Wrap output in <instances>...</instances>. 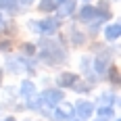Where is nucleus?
Masks as SVG:
<instances>
[{"label":"nucleus","instance_id":"obj_1","mask_svg":"<svg viewBox=\"0 0 121 121\" xmlns=\"http://www.w3.org/2000/svg\"><path fill=\"white\" fill-rule=\"evenodd\" d=\"M40 46H42V59L44 60H48V63H63L65 60V50L59 46V42L44 40Z\"/></svg>","mask_w":121,"mask_h":121},{"label":"nucleus","instance_id":"obj_2","mask_svg":"<svg viewBox=\"0 0 121 121\" xmlns=\"http://www.w3.org/2000/svg\"><path fill=\"white\" fill-rule=\"evenodd\" d=\"M38 100H40V104L56 107L60 100H63V92H60L59 88H56V90H46V92H42V96L38 98Z\"/></svg>","mask_w":121,"mask_h":121},{"label":"nucleus","instance_id":"obj_3","mask_svg":"<svg viewBox=\"0 0 121 121\" xmlns=\"http://www.w3.org/2000/svg\"><path fill=\"white\" fill-rule=\"evenodd\" d=\"M92 113H94V104L88 100H79L73 104V115H79V117L88 119V117H92Z\"/></svg>","mask_w":121,"mask_h":121},{"label":"nucleus","instance_id":"obj_4","mask_svg":"<svg viewBox=\"0 0 121 121\" xmlns=\"http://www.w3.org/2000/svg\"><path fill=\"white\" fill-rule=\"evenodd\" d=\"M109 59H111L109 52H100L96 59H94V71H96L98 75H102V73L109 71Z\"/></svg>","mask_w":121,"mask_h":121},{"label":"nucleus","instance_id":"obj_5","mask_svg":"<svg viewBox=\"0 0 121 121\" xmlns=\"http://www.w3.org/2000/svg\"><path fill=\"white\" fill-rule=\"evenodd\" d=\"M54 115H56V119H60V121L71 119V117H73V104H69V102L56 104V111H54Z\"/></svg>","mask_w":121,"mask_h":121},{"label":"nucleus","instance_id":"obj_6","mask_svg":"<svg viewBox=\"0 0 121 121\" xmlns=\"http://www.w3.org/2000/svg\"><path fill=\"white\" fill-rule=\"evenodd\" d=\"M36 29L40 34H52L56 29V19H42L36 23Z\"/></svg>","mask_w":121,"mask_h":121},{"label":"nucleus","instance_id":"obj_7","mask_svg":"<svg viewBox=\"0 0 121 121\" xmlns=\"http://www.w3.org/2000/svg\"><path fill=\"white\" fill-rule=\"evenodd\" d=\"M104 36H107V40H109V42H115V40L121 36V25H119V23L107 25V27H104Z\"/></svg>","mask_w":121,"mask_h":121},{"label":"nucleus","instance_id":"obj_8","mask_svg":"<svg viewBox=\"0 0 121 121\" xmlns=\"http://www.w3.org/2000/svg\"><path fill=\"white\" fill-rule=\"evenodd\" d=\"M73 9H75V2L73 0H65V2H60L56 6V13H59V17H67V15L73 13Z\"/></svg>","mask_w":121,"mask_h":121},{"label":"nucleus","instance_id":"obj_9","mask_svg":"<svg viewBox=\"0 0 121 121\" xmlns=\"http://www.w3.org/2000/svg\"><path fill=\"white\" fill-rule=\"evenodd\" d=\"M79 17H82L84 21L98 19V17H96V9H94V6H84V9H82V13H79Z\"/></svg>","mask_w":121,"mask_h":121},{"label":"nucleus","instance_id":"obj_10","mask_svg":"<svg viewBox=\"0 0 121 121\" xmlns=\"http://www.w3.org/2000/svg\"><path fill=\"white\" fill-rule=\"evenodd\" d=\"M34 94H36V86L31 84V82H23V84H21V96L31 98Z\"/></svg>","mask_w":121,"mask_h":121},{"label":"nucleus","instance_id":"obj_11","mask_svg":"<svg viewBox=\"0 0 121 121\" xmlns=\"http://www.w3.org/2000/svg\"><path fill=\"white\" fill-rule=\"evenodd\" d=\"M75 84V75L73 73H65V75H60V79H59V86L60 88H69V86Z\"/></svg>","mask_w":121,"mask_h":121},{"label":"nucleus","instance_id":"obj_12","mask_svg":"<svg viewBox=\"0 0 121 121\" xmlns=\"http://www.w3.org/2000/svg\"><path fill=\"white\" fill-rule=\"evenodd\" d=\"M40 11H44V13L56 11V2H54V0H42V2H40Z\"/></svg>","mask_w":121,"mask_h":121},{"label":"nucleus","instance_id":"obj_13","mask_svg":"<svg viewBox=\"0 0 121 121\" xmlns=\"http://www.w3.org/2000/svg\"><path fill=\"white\" fill-rule=\"evenodd\" d=\"M0 6L6 11H17V0H0Z\"/></svg>","mask_w":121,"mask_h":121},{"label":"nucleus","instance_id":"obj_14","mask_svg":"<svg viewBox=\"0 0 121 121\" xmlns=\"http://www.w3.org/2000/svg\"><path fill=\"white\" fill-rule=\"evenodd\" d=\"M98 115H100L102 119H104V117H111V115H113V107H100V109H98Z\"/></svg>","mask_w":121,"mask_h":121},{"label":"nucleus","instance_id":"obj_15","mask_svg":"<svg viewBox=\"0 0 121 121\" xmlns=\"http://www.w3.org/2000/svg\"><path fill=\"white\" fill-rule=\"evenodd\" d=\"M73 90H75V92H82V94H84V92H88V90H90V86L84 84V82H82V84H77V82H75V84H73Z\"/></svg>","mask_w":121,"mask_h":121},{"label":"nucleus","instance_id":"obj_16","mask_svg":"<svg viewBox=\"0 0 121 121\" xmlns=\"http://www.w3.org/2000/svg\"><path fill=\"white\" fill-rule=\"evenodd\" d=\"M111 75H113V82H115V86H117V84H119V71H117V69H113Z\"/></svg>","mask_w":121,"mask_h":121},{"label":"nucleus","instance_id":"obj_17","mask_svg":"<svg viewBox=\"0 0 121 121\" xmlns=\"http://www.w3.org/2000/svg\"><path fill=\"white\" fill-rule=\"evenodd\" d=\"M23 50L27 52V54H34V50H36V48H34L31 44H27V46H23Z\"/></svg>","mask_w":121,"mask_h":121},{"label":"nucleus","instance_id":"obj_18","mask_svg":"<svg viewBox=\"0 0 121 121\" xmlns=\"http://www.w3.org/2000/svg\"><path fill=\"white\" fill-rule=\"evenodd\" d=\"M4 23H6V21H4V17H2V15H0V29H2V27H4Z\"/></svg>","mask_w":121,"mask_h":121},{"label":"nucleus","instance_id":"obj_19","mask_svg":"<svg viewBox=\"0 0 121 121\" xmlns=\"http://www.w3.org/2000/svg\"><path fill=\"white\" fill-rule=\"evenodd\" d=\"M21 2H23V4H31L34 0H21Z\"/></svg>","mask_w":121,"mask_h":121},{"label":"nucleus","instance_id":"obj_20","mask_svg":"<svg viewBox=\"0 0 121 121\" xmlns=\"http://www.w3.org/2000/svg\"><path fill=\"white\" fill-rule=\"evenodd\" d=\"M54 2H59V4H60V2H65V0H54Z\"/></svg>","mask_w":121,"mask_h":121},{"label":"nucleus","instance_id":"obj_21","mask_svg":"<svg viewBox=\"0 0 121 121\" xmlns=\"http://www.w3.org/2000/svg\"><path fill=\"white\" fill-rule=\"evenodd\" d=\"M6 121H15V119H13V117H9V119H6Z\"/></svg>","mask_w":121,"mask_h":121},{"label":"nucleus","instance_id":"obj_22","mask_svg":"<svg viewBox=\"0 0 121 121\" xmlns=\"http://www.w3.org/2000/svg\"><path fill=\"white\" fill-rule=\"evenodd\" d=\"M98 121H107V119H98Z\"/></svg>","mask_w":121,"mask_h":121}]
</instances>
